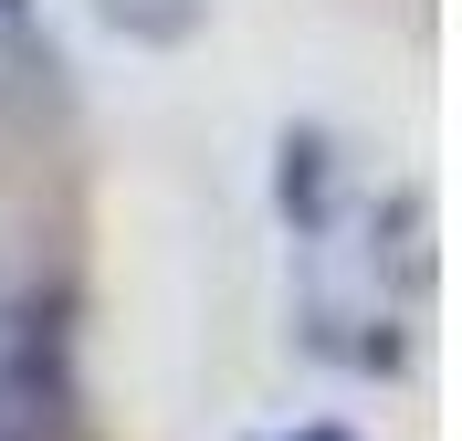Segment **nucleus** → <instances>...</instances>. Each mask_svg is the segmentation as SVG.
<instances>
[{
    "label": "nucleus",
    "mask_w": 462,
    "mask_h": 441,
    "mask_svg": "<svg viewBox=\"0 0 462 441\" xmlns=\"http://www.w3.org/2000/svg\"><path fill=\"white\" fill-rule=\"evenodd\" d=\"M74 431V305H22L0 336V441H63Z\"/></svg>",
    "instance_id": "obj_1"
},
{
    "label": "nucleus",
    "mask_w": 462,
    "mask_h": 441,
    "mask_svg": "<svg viewBox=\"0 0 462 441\" xmlns=\"http://www.w3.org/2000/svg\"><path fill=\"white\" fill-rule=\"evenodd\" d=\"M273 200H284V221H294V232H326V210H337V147H326L316 126H294V137H284Z\"/></svg>",
    "instance_id": "obj_2"
},
{
    "label": "nucleus",
    "mask_w": 462,
    "mask_h": 441,
    "mask_svg": "<svg viewBox=\"0 0 462 441\" xmlns=\"http://www.w3.org/2000/svg\"><path fill=\"white\" fill-rule=\"evenodd\" d=\"M95 22L126 32V42H189L200 32V0H95Z\"/></svg>",
    "instance_id": "obj_3"
},
{
    "label": "nucleus",
    "mask_w": 462,
    "mask_h": 441,
    "mask_svg": "<svg viewBox=\"0 0 462 441\" xmlns=\"http://www.w3.org/2000/svg\"><path fill=\"white\" fill-rule=\"evenodd\" d=\"M32 32H42V11H32V0H0V42H11V53H32Z\"/></svg>",
    "instance_id": "obj_4"
},
{
    "label": "nucleus",
    "mask_w": 462,
    "mask_h": 441,
    "mask_svg": "<svg viewBox=\"0 0 462 441\" xmlns=\"http://www.w3.org/2000/svg\"><path fill=\"white\" fill-rule=\"evenodd\" d=\"M294 441H357V431H337V420H316V431H294Z\"/></svg>",
    "instance_id": "obj_5"
}]
</instances>
